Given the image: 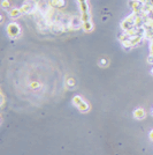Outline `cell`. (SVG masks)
<instances>
[{
	"mask_svg": "<svg viewBox=\"0 0 153 155\" xmlns=\"http://www.w3.org/2000/svg\"><path fill=\"white\" fill-rule=\"evenodd\" d=\"M139 1H142L143 4H147V5H150V6L153 7V0H139Z\"/></svg>",
	"mask_w": 153,
	"mask_h": 155,
	"instance_id": "obj_15",
	"label": "cell"
},
{
	"mask_svg": "<svg viewBox=\"0 0 153 155\" xmlns=\"http://www.w3.org/2000/svg\"><path fill=\"white\" fill-rule=\"evenodd\" d=\"M50 29L53 34H59V33H62V25L60 23V21H54L50 26Z\"/></svg>",
	"mask_w": 153,
	"mask_h": 155,
	"instance_id": "obj_5",
	"label": "cell"
},
{
	"mask_svg": "<svg viewBox=\"0 0 153 155\" xmlns=\"http://www.w3.org/2000/svg\"><path fill=\"white\" fill-rule=\"evenodd\" d=\"M82 102H83V100H82V97H81V96H75V97L73 98V103L75 104L76 107H78Z\"/></svg>",
	"mask_w": 153,
	"mask_h": 155,
	"instance_id": "obj_12",
	"label": "cell"
},
{
	"mask_svg": "<svg viewBox=\"0 0 153 155\" xmlns=\"http://www.w3.org/2000/svg\"><path fill=\"white\" fill-rule=\"evenodd\" d=\"M77 108L79 109V111L86 112V111H88V110H89V109H90V105H89V104L86 103V102H84V101H83L82 103H81V104H79V105H78V107H77Z\"/></svg>",
	"mask_w": 153,
	"mask_h": 155,
	"instance_id": "obj_11",
	"label": "cell"
},
{
	"mask_svg": "<svg viewBox=\"0 0 153 155\" xmlns=\"http://www.w3.org/2000/svg\"><path fill=\"white\" fill-rule=\"evenodd\" d=\"M152 113H153V109H152Z\"/></svg>",
	"mask_w": 153,
	"mask_h": 155,
	"instance_id": "obj_25",
	"label": "cell"
},
{
	"mask_svg": "<svg viewBox=\"0 0 153 155\" xmlns=\"http://www.w3.org/2000/svg\"><path fill=\"white\" fill-rule=\"evenodd\" d=\"M136 1H137V0H136Z\"/></svg>",
	"mask_w": 153,
	"mask_h": 155,
	"instance_id": "obj_26",
	"label": "cell"
},
{
	"mask_svg": "<svg viewBox=\"0 0 153 155\" xmlns=\"http://www.w3.org/2000/svg\"><path fill=\"white\" fill-rule=\"evenodd\" d=\"M147 19H153V9L147 13Z\"/></svg>",
	"mask_w": 153,
	"mask_h": 155,
	"instance_id": "obj_21",
	"label": "cell"
},
{
	"mask_svg": "<svg viewBox=\"0 0 153 155\" xmlns=\"http://www.w3.org/2000/svg\"><path fill=\"white\" fill-rule=\"evenodd\" d=\"M21 10H22L23 14H35L38 10L37 1H35V0H26L24 4L21 7Z\"/></svg>",
	"mask_w": 153,
	"mask_h": 155,
	"instance_id": "obj_1",
	"label": "cell"
},
{
	"mask_svg": "<svg viewBox=\"0 0 153 155\" xmlns=\"http://www.w3.org/2000/svg\"><path fill=\"white\" fill-rule=\"evenodd\" d=\"M22 13L21 8H13L12 10H9V16L10 17H18Z\"/></svg>",
	"mask_w": 153,
	"mask_h": 155,
	"instance_id": "obj_9",
	"label": "cell"
},
{
	"mask_svg": "<svg viewBox=\"0 0 153 155\" xmlns=\"http://www.w3.org/2000/svg\"><path fill=\"white\" fill-rule=\"evenodd\" d=\"M1 5H2V7H4V8L9 7V1L8 0H2V4H1Z\"/></svg>",
	"mask_w": 153,
	"mask_h": 155,
	"instance_id": "obj_16",
	"label": "cell"
},
{
	"mask_svg": "<svg viewBox=\"0 0 153 155\" xmlns=\"http://www.w3.org/2000/svg\"><path fill=\"white\" fill-rule=\"evenodd\" d=\"M74 85H75V81H74V79H71V78H70V79H68V86L69 87H73Z\"/></svg>",
	"mask_w": 153,
	"mask_h": 155,
	"instance_id": "obj_18",
	"label": "cell"
},
{
	"mask_svg": "<svg viewBox=\"0 0 153 155\" xmlns=\"http://www.w3.org/2000/svg\"><path fill=\"white\" fill-rule=\"evenodd\" d=\"M147 63H149V64H153V54H150V56L147 57Z\"/></svg>",
	"mask_w": 153,
	"mask_h": 155,
	"instance_id": "obj_19",
	"label": "cell"
},
{
	"mask_svg": "<svg viewBox=\"0 0 153 155\" xmlns=\"http://www.w3.org/2000/svg\"><path fill=\"white\" fill-rule=\"evenodd\" d=\"M143 38H144V37H142V36H139V35H136V36H132V37H130V41H131L132 45L135 46V45H137V44L140 43Z\"/></svg>",
	"mask_w": 153,
	"mask_h": 155,
	"instance_id": "obj_10",
	"label": "cell"
},
{
	"mask_svg": "<svg viewBox=\"0 0 153 155\" xmlns=\"http://www.w3.org/2000/svg\"><path fill=\"white\" fill-rule=\"evenodd\" d=\"M122 44H123L124 48H132V46H134L132 43H131V41H130V38L127 39V41H124V42H122Z\"/></svg>",
	"mask_w": 153,
	"mask_h": 155,
	"instance_id": "obj_13",
	"label": "cell"
},
{
	"mask_svg": "<svg viewBox=\"0 0 153 155\" xmlns=\"http://www.w3.org/2000/svg\"><path fill=\"white\" fill-rule=\"evenodd\" d=\"M150 139H151V140L153 141V130L151 131V133H150Z\"/></svg>",
	"mask_w": 153,
	"mask_h": 155,
	"instance_id": "obj_22",
	"label": "cell"
},
{
	"mask_svg": "<svg viewBox=\"0 0 153 155\" xmlns=\"http://www.w3.org/2000/svg\"><path fill=\"white\" fill-rule=\"evenodd\" d=\"M151 54H153V42L151 43Z\"/></svg>",
	"mask_w": 153,
	"mask_h": 155,
	"instance_id": "obj_23",
	"label": "cell"
},
{
	"mask_svg": "<svg viewBox=\"0 0 153 155\" xmlns=\"http://www.w3.org/2000/svg\"><path fill=\"white\" fill-rule=\"evenodd\" d=\"M65 5H66L65 0H58V6H57V7H59V8H61V7H63Z\"/></svg>",
	"mask_w": 153,
	"mask_h": 155,
	"instance_id": "obj_14",
	"label": "cell"
},
{
	"mask_svg": "<svg viewBox=\"0 0 153 155\" xmlns=\"http://www.w3.org/2000/svg\"><path fill=\"white\" fill-rule=\"evenodd\" d=\"M151 73H152V74H153V69H151Z\"/></svg>",
	"mask_w": 153,
	"mask_h": 155,
	"instance_id": "obj_24",
	"label": "cell"
},
{
	"mask_svg": "<svg viewBox=\"0 0 153 155\" xmlns=\"http://www.w3.org/2000/svg\"><path fill=\"white\" fill-rule=\"evenodd\" d=\"M20 33H21V28L15 22H12L7 26V34L10 38H16Z\"/></svg>",
	"mask_w": 153,
	"mask_h": 155,
	"instance_id": "obj_3",
	"label": "cell"
},
{
	"mask_svg": "<svg viewBox=\"0 0 153 155\" xmlns=\"http://www.w3.org/2000/svg\"><path fill=\"white\" fill-rule=\"evenodd\" d=\"M136 16H137V14L132 13V14H130L129 16L126 17V19L122 21V23H121V29H122L123 31H127L129 29H131L132 27H135V20H136Z\"/></svg>",
	"mask_w": 153,
	"mask_h": 155,
	"instance_id": "obj_2",
	"label": "cell"
},
{
	"mask_svg": "<svg viewBox=\"0 0 153 155\" xmlns=\"http://www.w3.org/2000/svg\"><path fill=\"white\" fill-rule=\"evenodd\" d=\"M78 2H79V7H81L82 14H88V13H90V12H89V6H88L86 0H78Z\"/></svg>",
	"mask_w": 153,
	"mask_h": 155,
	"instance_id": "obj_6",
	"label": "cell"
},
{
	"mask_svg": "<svg viewBox=\"0 0 153 155\" xmlns=\"http://www.w3.org/2000/svg\"><path fill=\"white\" fill-rule=\"evenodd\" d=\"M134 117H135L136 119H143L145 117V111L142 108H138V109H136V110L134 111Z\"/></svg>",
	"mask_w": 153,
	"mask_h": 155,
	"instance_id": "obj_7",
	"label": "cell"
},
{
	"mask_svg": "<svg viewBox=\"0 0 153 155\" xmlns=\"http://www.w3.org/2000/svg\"><path fill=\"white\" fill-rule=\"evenodd\" d=\"M83 27V21L81 17H71L69 22V30H78Z\"/></svg>",
	"mask_w": 153,
	"mask_h": 155,
	"instance_id": "obj_4",
	"label": "cell"
},
{
	"mask_svg": "<svg viewBox=\"0 0 153 155\" xmlns=\"http://www.w3.org/2000/svg\"><path fill=\"white\" fill-rule=\"evenodd\" d=\"M100 65H102V67H106L107 66V64H108V61L106 60V59H102V60H100V63H99Z\"/></svg>",
	"mask_w": 153,
	"mask_h": 155,
	"instance_id": "obj_17",
	"label": "cell"
},
{
	"mask_svg": "<svg viewBox=\"0 0 153 155\" xmlns=\"http://www.w3.org/2000/svg\"><path fill=\"white\" fill-rule=\"evenodd\" d=\"M39 87V83L38 82H32L31 83V88H38Z\"/></svg>",
	"mask_w": 153,
	"mask_h": 155,
	"instance_id": "obj_20",
	"label": "cell"
},
{
	"mask_svg": "<svg viewBox=\"0 0 153 155\" xmlns=\"http://www.w3.org/2000/svg\"><path fill=\"white\" fill-rule=\"evenodd\" d=\"M83 30L86 31V33H89V31H92L93 30V25H92V22L91 21H88V22H83Z\"/></svg>",
	"mask_w": 153,
	"mask_h": 155,
	"instance_id": "obj_8",
	"label": "cell"
}]
</instances>
